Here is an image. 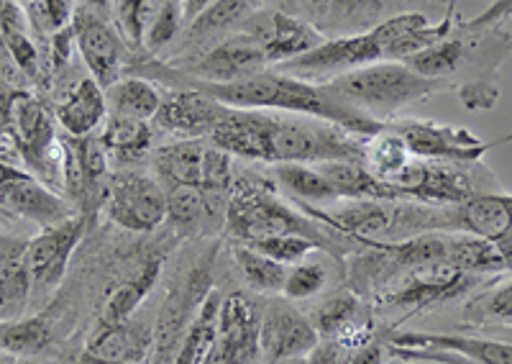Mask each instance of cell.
I'll list each match as a JSON object with an SVG mask.
<instances>
[{
  "instance_id": "obj_50",
  "label": "cell",
  "mask_w": 512,
  "mask_h": 364,
  "mask_svg": "<svg viewBox=\"0 0 512 364\" xmlns=\"http://www.w3.org/2000/svg\"><path fill=\"white\" fill-rule=\"evenodd\" d=\"M216 0H182V16H185V24H192L195 18L203 16Z\"/></svg>"
},
{
  "instance_id": "obj_2",
  "label": "cell",
  "mask_w": 512,
  "mask_h": 364,
  "mask_svg": "<svg viewBox=\"0 0 512 364\" xmlns=\"http://www.w3.org/2000/svg\"><path fill=\"white\" fill-rule=\"evenodd\" d=\"M146 80H159V83H169L175 80V88H192L200 93L216 98L218 103L228 108H246V111H277V113H292V116H310L328 121L333 126L351 131L356 136H372L384 129V121L367 116V113L356 111V108L346 106L344 100H338L331 90L323 83H308L300 77L285 75L280 70H264L259 75L241 80V83H200L185 77L182 72L172 70L152 62Z\"/></svg>"
},
{
  "instance_id": "obj_55",
  "label": "cell",
  "mask_w": 512,
  "mask_h": 364,
  "mask_svg": "<svg viewBox=\"0 0 512 364\" xmlns=\"http://www.w3.org/2000/svg\"><path fill=\"white\" fill-rule=\"evenodd\" d=\"M18 3H21V6H29L31 0H18Z\"/></svg>"
},
{
  "instance_id": "obj_39",
  "label": "cell",
  "mask_w": 512,
  "mask_h": 364,
  "mask_svg": "<svg viewBox=\"0 0 512 364\" xmlns=\"http://www.w3.org/2000/svg\"><path fill=\"white\" fill-rule=\"evenodd\" d=\"M466 318L474 323H484V326L512 329V275L495 282L492 288L482 290L477 298L469 300Z\"/></svg>"
},
{
  "instance_id": "obj_33",
  "label": "cell",
  "mask_w": 512,
  "mask_h": 364,
  "mask_svg": "<svg viewBox=\"0 0 512 364\" xmlns=\"http://www.w3.org/2000/svg\"><path fill=\"white\" fill-rule=\"evenodd\" d=\"M413 159L415 157L408 149V144L402 141L400 134H395L387 126V121H384L382 131H377L372 136H364V144H361V165L367 167L374 177L387 182V185H392Z\"/></svg>"
},
{
  "instance_id": "obj_21",
  "label": "cell",
  "mask_w": 512,
  "mask_h": 364,
  "mask_svg": "<svg viewBox=\"0 0 512 364\" xmlns=\"http://www.w3.org/2000/svg\"><path fill=\"white\" fill-rule=\"evenodd\" d=\"M0 208L11 216H21L26 221H34L36 226L59 224L64 218L75 216L67 200L59 198L49 185L31 175L29 170H18L11 180L0 188Z\"/></svg>"
},
{
  "instance_id": "obj_44",
  "label": "cell",
  "mask_w": 512,
  "mask_h": 364,
  "mask_svg": "<svg viewBox=\"0 0 512 364\" xmlns=\"http://www.w3.org/2000/svg\"><path fill=\"white\" fill-rule=\"evenodd\" d=\"M249 247L259 249L267 257L277 259L282 265H297V262H303L310 252L320 249L318 241L308 239V236H297V234H287V236H272V239H259L251 241Z\"/></svg>"
},
{
  "instance_id": "obj_47",
  "label": "cell",
  "mask_w": 512,
  "mask_h": 364,
  "mask_svg": "<svg viewBox=\"0 0 512 364\" xmlns=\"http://www.w3.org/2000/svg\"><path fill=\"white\" fill-rule=\"evenodd\" d=\"M24 29H29L24 6H21L18 0H0V34Z\"/></svg>"
},
{
  "instance_id": "obj_48",
  "label": "cell",
  "mask_w": 512,
  "mask_h": 364,
  "mask_svg": "<svg viewBox=\"0 0 512 364\" xmlns=\"http://www.w3.org/2000/svg\"><path fill=\"white\" fill-rule=\"evenodd\" d=\"M305 362L308 364H344L346 357H344V349L338 347L336 341L320 339L318 344L310 349V354L305 357Z\"/></svg>"
},
{
  "instance_id": "obj_19",
  "label": "cell",
  "mask_w": 512,
  "mask_h": 364,
  "mask_svg": "<svg viewBox=\"0 0 512 364\" xmlns=\"http://www.w3.org/2000/svg\"><path fill=\"white\" fill-rule=\"evenodd\" d=\"M451 231L482 236L497 244L512 270V195L482 190L461 206H451Z\"/></svg>"
},
{
  "instance_id": "obj_45",
  "label": "cell",
  "mask_w": 512,
  "mask_h": 364,
  "mask_svg": "<svg viewBox=\"0 0 512 364\" xmlns=\"http://www.w3.org/2000/svg\"><path fill=\"white\" fill-rule=\"evenodd\" d=\"M182 26H185L182 3H159L157 16H154L152 26H149L144 47L149 52H162L164 47H169L180 36Z\"/></svg>"
},
{
  "instance_id": "obj_43",
  "label": "cell",
  "mask_w": 512,
  "mask_h": 364,
  "mask_svg": "<svg viewBox=\"0 0 512 364\" xmlns=\"http://www.w3.org/2000/svg\"><path fill=\"white\" fill-rule=\"evenodd\" d=\"M328 285V270L320 262H297L287 267L282 295L287 300H310Z\"/></svg>"
},
{
  "instance_id": "obj_3",
  "label": "cell",
  "mask_w": 512,
  "mask_h": 364,
  "mask_svg": "<svg viewBox=\"0 0 512 364\" xmlns=\"http://www.w3.org/2000/svg\"><path fill=\"white\" fill-rule=\"evenodd\" d=\"M226 229L241 244L287 234L308 236L318 241L323 252L336 254L333 239L320 229L318 221L305 216L297 206H287L277 195V185L254 172H236L226 211Z\"/></svg>"
},
{
  "instance_id": "obj_20",
  "label": "cell",
  "mask_w": 512,
  "mask_h": 364,
  "mask_svg": "<svg viewBox=\"0 0 512 364\" xmlns=\"http://www.w3.org/2000/svg\"><path fill=\"white\" fill-rule=\"evenodd\" d=\"M310 323L315 326L320 339L336 341L338 347L359 349L369 341H374V326L369 318L367 306L361 303L354 290H341V293L328 295L318 308H315Z\"/></svg>"
},
{
  "instance_id": "obj_42",
  "label": "cell",
  "mask_w": 512,
  "mask_h": 364,
  "mask_svg": "<svg viewBox=\"0 0 512 364\" xmlns=\"http://www.w3.org/2000/svg\"><path fill=\"white\" fill-rule=\"evenodd\" d=\"M24 13L26 21H29V29L36 36L52 39L59 31L72 26L77 8L75 0H31L29 6H24Z\"/></svg>"
},
{
  "instance_id": "obj_52",
  "label": "cell",
  "mask_w": 512,
  "mask_h": 364,
  "mask_svg": "<svg viewBox=\"0 0 512 364\" xmlns=\"http://www.w3.org/2000/svg\"><path fill=\"white\" fill-rule=\"evenodd\" d=\"M82 3H85V6H90V8H108L113 0H82Z\"/></svg>"
},
{
  "instance_id": "obj_10",
  "label": "cell",
  "mask_w": 512,
  "mask_h": 364,
  "mask_svg": "<svg viewBox=\"0 0 512 364\" xmlns=\"http://www.w3.org/2000/svg\"><path fill=\"white\" fill-rule=\"evenodd\" d=\"M249 34L262 54L267 57V65H285L292 59L303 57L310 49L318 47L320 42H326V36L318 26L303 18L290 16V13L280 11V8H259L246 18L241 29Z\"/></svg>"
},
{
  "instance_id": "obj_6",
  "label": "cell",
  "mask_w": 512,
  "mask_h": 364,
  "mask_svg": "<svg viewBox=\"0 0 512 364\" xmlns=\"http://www.w3.org/2000/svg\"><path fill=\"white\" fill-rule=\"evenodd\" d=\"M482 277L466 275L448 262L423 265L415 270L402 272L387 288L379 290L377 306L390 311L425 313L438 306H446L451 300L464 298L477 288Z\"/></svg>"
},
{
  "instance_id": "obj_9",
  "label": "cell",
  "mask_w": 512,
  "mask_h": 364,
  "mask_svg": "<svg viewBox=\"0 0 512 364\" xmlns=\"http://www.w3.org/2000/svg\"><path fill=\"white\" fill-rule=\"evenodd\" d=\"M377 62H384V52L377 31L369 29L361 34L333 36V39L326 36V42H320L303 57L285 62L277 70L308 80V83H328L333 77L354 72L359 67L377 65Z\"/></svg>"
},
{
  "instance_id": "obj_46",
  "label": "cell",
  "mask_w": 512,
  "mask_h": 364,
  "mask_svg": "<svg viewBox=\"0 0 512 364\" xmlns=\"http://www.w3.org/2000/svg\"><path fill=\"white\" fill-rule=\"evenodd\" d=\"M3 36V42H6L8 52H11L13 62L18 65V70L24 72L26 80H29L31 85L36 83L41 77V54L39 49H36L34 39H31L29 29L24 31H6V34H0Z\"/></svg>"
},
{
  "instance_id": "obj_49",
  "label": "cell",
  "mask_w": 512,
  "mask_h": 364,
  "mask_svg": "<svg viewBox=\"0 0 512 364\" xmlns=\"http://www.w3.org/2000/svg\"><path fill=\"white\" fill-rule=\"evenodd\" d=\"M384 354H387V347H384V344L369 341L364 347L354 349V352L346 357L344 364H384Z\"/></svg>"
},
{
  "instance_id": "obj_25",
  "label": "cell",
  "mask_w": 512,
  "mask_h": 364,
  "mask_svg": "<svg viewBox=\"0 0 512 364\" xmlns=\"http://www.w3.org/2000/svg\"><path fill=\"white\" fill-rule=\"evenodd\" d=\"M149 352H154V329L131 318L100 326L85 349L88 357L105 364H144Z\"/></svg>"
},
{
  "instance_id": "obj_30",
  "label": "cell",
  "mask_w": 512,
  "mask_h": 364,
  "mask_svg": "<svg viewBox=\"0 0 512 364\" xmlns=\"http://www.w3.org/2000/svg\"><path fill=\"white\" fill-rule=\"evenodd\" d=\"M446 262L454 265L456 270L466 272L474 277L502 275L510 272L505 254L500 252L497 244L482 239V236L464 234V231H448V249Z\"/></svg>"
},
{
  "instance_id": "obj_37",
  "label": "cell",
  "mask_w": 512,
  "mask_h": 364,
  "mask_svg": "<svg viewBox=\"0 0 512 364\" xmlns=\"http://www.w3.org/2000/svg\"><path fill=\"white\" fill-rule=\"evenodd\" d=\"M49 341H52V326L47 318L31 316L0 321V352L13 354V357H31L47 349Z\"/></svg>"
},
{
  "instance_id": "obj_16",
  "label": "cell",
  "mask_w": 512,
  "mask_h": 364,
  "mask_svg": "<svg viewBox=\"0 0 512 364\" xmlns=\"http://www.w3.org/2000/svg\"><path fill=\"white\" fill-rule=\"evenodd\" d=\"M320 341L318 331L303 313L287 300H272L259 318V357L262 364L308 357Z\"/></svg>"
},
{
  "instance_id": "obj_35",
  "label": "cell",
  "mask_w": 512,
  "mask_h": 364,
  "mask_svg": "<svg viewBox=\"0 0 512 364\" xmlns=\"http://www.w3.org/2000/svg\"><path fill=\"white\" fill-rule=\"evenodd\" d=\"M105 100H108V116L154 121L159 106H162V93L146 77L131 75L121 77L111 88H105Z\"/></svg>"
},
{
  "instance_id": "obj_8",
  "label": "cell",
  "mask_w": 512,
  "mask_h": 364,
  "mask_svg": "<svg viewBox=\"0 0 512 364\" xmlns=\"http://www.w3.org/2000/svg\"><path fill=\"white\" fill-rule=\"evenodd\" d=\"M387 126L402 136L415 159L446 162V165H477L487 157V152L507 141H482L464 126H448L423 118H400V121H387Z\"/></svg>"
},
{
  "instance_id": "obj_26",
  "label": "cell",
  "mask_w": 512,
  "mask_h": 364,
  "mask_svg": "<svg viewBox=\"0 0 512 364\" xmlns=\"http://www.w3.org/2000/svg\"><path fill=\"white\" fill-rule=\"evenodd\" d=\"M29 265H26V241L0 236V321L24 318L31 300Z\"/></svg>"
},
{
  "instance_id": "obj_18",
  "label": "cell",
  "mask_w": 512,
  "mask_h": 364,
  "mask_svg": "<svg viewBox=\"0 0 512 364\" xmlns=\"http://www.w3.org/2000/svg\"><path fill=\"white\" fill-rule=\"evenodd\" d=\"M228 106L192 88H175L162 95V106L154 116V126L177 139H205L218 129Z\"/></svg>"
},
{
  "instance_id": "obj_32",
  "label": "cell",
  "mask_w": 512,
  "mask_h": 364,
  "mask_svg": "<svg viewBox=\"0 0 512 364\" xmlns=\"http://www.w3.org/2000/svg\"><path fill=\"white\" fill-rule=\"evenodd\" d=\"M272 180L274 185H280L295 203H305V206H333L338 203V193L333 188L328 177L318 170V165H300V162H290V165H272Z\"/></svg>"
},
{
  "instance_id": "obj_15",
  "label": "cell",
  "mask_w": 512,
  "mask_h": 364,
  "mask_svg": "<svg viewBox=\"0 0 512 364\" xmlns=\"http://www.w3.org/2000/svg\"><path fill=\"white\" fill-rule=\"evenodd\" d=\"M267 70V57L262 54L259 44L244 31L226 36L221 42L205 47L203 54L192 59L182 72L185 77L200 80V83H241L249 77Z\"/></svg>"
},
{
  "instance_id": "obj_34",
  "label": "cell",
  "mask_w": 512,
  "mask_h": 364,
  "mask_svg": "<svg viewBox=\"0 0 512 364\" xmlns=\"http://www.w3.org/2000/svg\"><path fill=\"white\" fill-rule=\"evenodd\" d=\"M318 170L328 177L341 200H402L392 185L374 177L361 162H323Z\"/></svg>"
},
{
  "instance_id": "obj_24",
  "label": "cell",
  "mask_w": 512,
  "mask_h": 364,
  "mask_svg": "<svg viewBox=\"0 0 512 364\" xmlns=\"http://www.w3.org/2000/svg\"><path fill=\"white\" fill-rule=\"evenodd\" d=\"M54 118L67 136H93L108 118L105 90L93 77H80L54 103Z\"/></svg>"
},
{
  "instance_id": "obj_36",
  "label": "cell",
  "mask_w": 512,
  "mask_h": 364,
  "mask_svg": "<svg viewBox=\"0 0 512 364\" xmlns=\"http://www.w3.org/2000/svg\"><path fill=\"white\" fill-rule=\"evenodd\" d=\"M233 262L239 267L241 277L256 293H282L287 277V265L267 257L259 249L236 241L233 244Z\"/></svg>"
},
{
  "instance_id": "obj_29",
  "label": "cell",
  "mask_w": 512,
  "mask_h": 364,
  "mask_svg": "<svg viewBox=\"0 0 512 364\" xmlns=\"http://www.w3.org/2000/svg\"><path fill=\"white\" fill-rule=\"evenodd\" d=\"M162 270H164V254L146 257L139 265V270L131 272V275H128L116 290H111L108 298L103 300V306H100V326L126 321V318L134 316L136 308L144 303L146 295L152 293L154 285L159 282Z\"/></svg>"
},
{
  "instance_id": "obj_54",
  "label": "cell",
  "mask_w": 512,
  "mask_h": 364,
  "mask_svg": "<svg viewBox=\"0 0 512 364\" xmlns=\"http://www.w3.org/2000/svg\"><path fill=\"white\" fill-rule=\"evenodd\" d=\"M157 3H182V0H157Z\"/></svg>"
},
{
  "instance_id": "obj_27",
  "label": "cell",
  "mask_w": 512,
  "mask_h": 364,
  "mask_svg": "<svg viewBox=\"0 0 512 364\" xmlns=\"http://www.w3.org/2000/svg\"><path fill=\"white\" fill-rule=\"evenodd\" d=\"M205 149H208L205 139H175L152 149L154 177L162 182L164 188H175V185L200 188L203 185Z\"/></svg>"
},
{
  "instance_id": "obj_7",
  "label": "cell",
  "mask_w": 512,
  "mask_h": 364,
  "mask_svg": "<svg viewBox=\"0 0 512 364\" xmlns=\"http://www.w3.org/2000/svg\"><path fill=\"white\" fill-rule=\"evenodd\" d=\"M103 208L121 229L149 234L167 221V190L154 175L126 167L108 180Z\"/></svg>"
},
{
  "instance_id": "obj_17",
  "label": "cell",
  "mask_w": 512,
  "mask_h": 364,
  "mask_svg": "<svg viewBox=\"0 0 512 364\" xmlns=\"http://www.w3.org/2000/svg\"><path fill=\"white\" fill-rule=\"evenodd\" d=\"M259 318L254 303L244 293L223 298L218 313V336L205 364H256L259 357Z\"/></svg>"
},
{
  "instance_id": "obj_23",
  "label": "cell",
  "mask_w": 512,
  "mask_h": 364,
  "mask_svg": "<svg viewBox=\"0 0 512 364\" xmlns=\"http://www.w3.org/2000/svg\"><path fill=\"white\" fill-rule=\"evenodd\" d=\"M387 347L454 354V357H464L466 362L472 364H512V344L479 339V336L418 334V331H405V334L392 336Z\"/></svg>"
},
{
  "instance_id": "obj_5",
  "label": "cell",
  "mask_w": 512,
  "mask_h": 364,
  "mask_svg": "<svg viewBox=\"0 0 512 364\" xmlns=\"http://www.w3.org/2000/svg\"><path fill=\"white\" fill-rule=\"evenodd\" d=\"M57 118L54 111L31 90H18L11 103V126H8V144L24 159L31 175L39 177L44 185L62 188V139L57 136Z\"/></svg>"
},
{
  "instance_id": "obj_13",
  "label": "cell",
  "mask_w": 512,
  "mask_h": 364,
  "mask_svg": "<svg viewBox=\"0 0 512 364\" xmlns=\"http://www.w3.org/2000/svg\"><path fill=\"white\" fill-rule=\"evenodd\" d=\"M72 36H75V47L82 62L90 70V77L98 80L100 88H111L113 83L121 80L128 47L116 26L98 16L95 8L82 6L72 18Z\"/></svg>"
},
{
  "instance_id": "obj_31",
  "label": "cell",
  "mask_w": 512,
  "mask_h": 364,
  "mask_svg": "<svg viewBox=\"0 0 512 364\" xmlns=\"http://www.w3.org/2000/svg\"><path fill=\"white\" fill-rule=\"evenodd\" d=\"M223 295L216 288L205 295V300L200 303L198 313L190 321V326L185 329L180 339V347L177 354L172 357V364H205L208 362L210 352H213V344H216L218 336V313H221Z\"/></svg>"
},
{
  "instance_id": "obj_53",
  "label": "cell",
  "mask_w": 512,
  "mask_h": 364,
  "mask_svg": "<svg viewBox=\"0 0 512 364\" xmlns=\"http://www.w3.org/2000/svg\"><path fill=\"white\" fill-rule=\"evenodd\" d=\"M277 364H308L305 357H295V359H285V362H277Z\"/></svg>"
},
{
  "instance_id": "obj_28",
  "label": "cell",
  "mask_w": 512,
  "mask_h": 364,
  "mask_svg": "<svg viewBox=\"0 0 512 364\" xmlns=\"http://www.w3.org/2000/svg\"><path fill=\"white\" fill-rule=\"evenodd\" d=\"M100 144L111 159V165L126 170L154 149V126L152 121L108 116L100 131Z\"/></svg>"
},
{
  "instance_id": "obj_12",
  "label": "cell",
  "mask_w": 512,
  "mask_h": 364,
  "mask_svg": "<svg viewBox=\"0 0 512 364\" xmlns=\"http://www.w3.org/2000/svg\"><path fill=\"white\" fill-rule=\"evenodd\" d=\"M472 165H446V162H425L413 159L402 175L392 182V188L402 200H415L423 206L451 208L461 206L464 200L479 193L474 188V177L466 172Z\"/></svg>"
},
{
  "instance_id": "obj_1",
  "label": "cell",
  "mask_w": 512,
  "mask_h": 364,
  "mask_svg": "<svg viewBox=\"0 0 512 364\" xmlns=\"http://www.w3.org/2000/svg\"><path fill=\"white\" fill-rule=\"evenodd\" d=\"M208 141L231 154L233 159H244V162L323 165V162H361L364 136L351 134L320 118L228 108Z\"/></svg>"
},
{
  "instance_id": "obj_40",
  "label": "cell",
  "mask_w": 512,
  "mask_h": 364,
  "mask_svg": "<svg viewBox=\"0 0 512 364\" xmlns=\"http://www.w3.org/2000/svg\"><path fill=\"white\" fill-rule=\"evenodd\" d=\"M157 0H113V21L116 31L126 42L128 49H141L149 34L154 16H157Z\"/></svg>"
},
{
  "instance_id": "obj_41",
  "label": "cell",
  "mask_w": 512,
  "mask_h": 364,
  "mask_svg": "<svg viewBox=\"0 0 512 364\" xmlns=\"http://www.w3.org/2000/svg\"><path fill=\"white\" fill-rule=\"evenodd\" d=\"M387 0H331L326 16L346 34H361L382 21Z\"/></svg>"
},
{
  "instance_id": "obj_4",
  "label": "cell",
  "mask_w": 512,
  "mask_h": 364,
  "mask_svg": "<svg viewBox=\"0 0 512 364\" xmlns=\"http://www.w3.org/2000/svg\"><path fill=\"white\" fill-rule=\"evenodd\" d=\"M323 85L338 100H344L346 106L367 113L377 121H387L400 108L425 103L441 90L451 88L441 80H428V77L418 75L405 62H377V65L359 67V70L333 77Z\"/></svg>"
},
{
  "instance_id": "obj_11",
  "label": "cell",
  "mask_w": 512,
  "mask_h": 364,
  "mask_svg": "<svg viewBox=\"0 0 512 364\" xmlns=\"http://www.w3.org/2000/svg\"><path fill=\"white\" fill-rule=\"evenodd\" d=\"M216 252L218 247H210L195 262V267L177 282L175 290L169 293L167 303H164L162 313H159L157 326H154V362L157 364L167 362L177 336L182 334V329L190 326V321L198 313L205 295L213 290L210 285H213V259H216Z\"/></svg>"
},
{
  "instance_id": "obj_22",
  "label": "cell",
  "mask_w": 512,
  "mask_h": 364,
  "mask_svg": "<svg viewBox=\"0 0 512 364\" xmlns=\"http://www.w3.org/2000/svg\"><path fill=\"white\" fill-rule=\"evenodd\" d=\"M451 21H443V24H431L428 16L423 13H395V16L382 18L374 31L379 36V44H382L384 62H405L413 54L423 52V49L433 47L441 39H446L451 34Z\"/></svg>"
},
{
  "instance_id": "obj_51",
  "label": "cell",
  "mask_w": 512,
  "mask_h": 364,
  "mask_svg": "<svg viewBox=\"0 0 512 364\" xmlns=\"http://www.w3.org/2000/svg\"><path fill=\"white\" fill-rule=\"evenodd\" d=\"M310 13H320V16H326L328 6H331V0H300Z\"/></svg>"
},
{
  "instance_id": "obj_14",
  "label": "cell",
  "mask_w": 512,
  "mask_h": 364,
  "mask_svg": "<svg viewBox=\"0 0 512 364\" xmlns=\"http://www.w3.org/2000/svg\"><path fill=\"white\" fill-rule=\"evenodd\" d=\"M88 224V218L82 213H75L59 224L41 229L39 234L26 241V265H29L34 288L54 290L64 280L67 267H70V257L80 247Z\"/></svg>"
},
{
  "instance_id": "obj_38",
  "label": "cell",
  "mask_w": 512,
  "mask_h": 364,
  "mask_svg": "<svg viewBox=\"0 0 512 364\" xmlns=\"http://www.w3.org/2000/svg\"><path fill=\"white\" fill-rule=\"evenodd\" d=\"M167 190V224L180 234H195L208 226V208L205 195L200 188L190 185H175Z\"/></svg>"
}]
</instances>
